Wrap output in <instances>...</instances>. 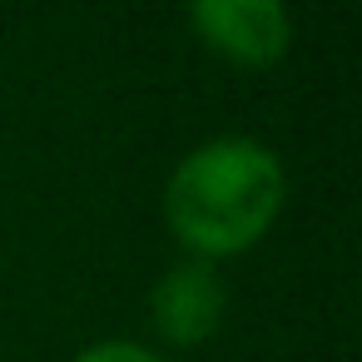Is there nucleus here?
I'll list each match as a JSON object with an SVG mask.
<instances>
[{
    "label": "nucleus",
    "instance_id": "obj_1",
    "mask_svg": "<svg viewBox=\"0 0 362 362\" xmlns=\"http://www.w3.org/2000/svg\"><path fill=\"white\" fill-rule=\"evenodd\" d=\"M283 159L258 139L223 134L179 159L164 189V218L174 238L209 263L253 248L283 214Z\"/></svg>",
    "mask_w": 362,
    "mask_h": 362
},
{
    "label": "nucleus",
    "instance_id": "obj_2",
    "mask_svg": "<svg viewBox=\"0 0 362 362\" xmlns=\"http://www.w3.org/2000/svg\"><path fill=\"white\" fill-rule=\"evenodd\" d=\"M194 35L233 65H273L288 50L293 21L278 0H194L189 6Z\"/></svg>",
    "mask_w": 362,
    "mask_h": 362
},
{
    "label": "nucleus",
    "instance_id": "obj_3",
    "mask_svg": "<svg viewBox=\"0 0 362 362\" xmlns=\"http://www.w3.org/2000/svg\"><path fill=\"white\" fill-rule=\"evenodd\" d=\"M223 283L209 263L189 258L179 268H169L159 283H154V298H149V313H154V327L164 342L174 347H194L204 337L218 332L223 322Z\"/></svg>",
    "mask_w": 362,
    "mask_h": 362
},
{
    "label": "nucleus",
    "instance_id": "obj_4",
    "mask_svg": "<svg viewBox=\"0 0 362 362\" xmlns=\"http://www.w3.org/2000/svg\"><path fill=\"white\" fill-rule=\"evenodd\" d=\"M75 362H164V357L149 352V347H139V342H95Z\"/></svg>",
    "mask_w": 362,
    "mask_h": 362
}]
</instances>
